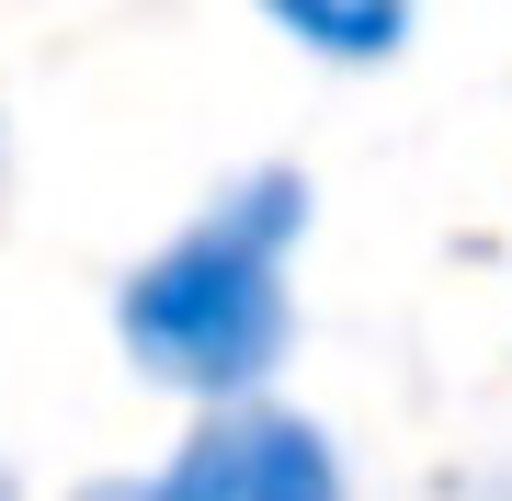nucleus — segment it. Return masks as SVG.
Masks as SVG:
<instances>
[{"instance_id":"nucleus-1","label":"nucleus","mask_w":512,"mask_h":501,"mask_svg":"<svg viewBox=\"0 0 512 501\" xmlns=\"http://www.w3.org/2000/svg\"><path fill=\"white\" fill-rule=\"evenodd\" d=\"M296 228H308V183L296 171H239L194 228H171L126 274V297H114L126 365L183 399H217V410L262 399V376L296 342V297H285Z\"/></svg>"},{"instance_id":"nucleus-2","label":"nucleus","mask_w":512,"mask_h":501,"mask_svg":"<svg viewBox=\"0 0 512 501\" xmlns=\"http://www.w3.org/2000/svg\"><path fill=\"white\" fill-rule=\"evenodd\" d=\"M137 501H353V479H342V456H330L319 422L228 399V410H205L183 445H171V467Z\"/></svg>"},{"instance_id":"nucleus-3","label":"nucleus","mask_w":512,"mask_h":501,"mask_svg":"<svg viewBox=\"0 0 512 501\" xmlns=\"http://www.w3.org/2000/svg\"><path fill=\"white\" fill-rule=\"evenodd\" d=\"M308 57H342V69H376V57L410 46V0H262Z\"/></svg>"}]
</instances>
